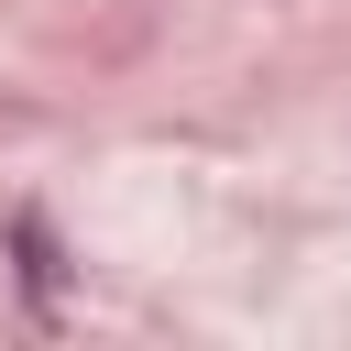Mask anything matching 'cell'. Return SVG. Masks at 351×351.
<instances>
[{"label":"cell","instance_id":"obj_1","mask_svg":"<svg viewBox=\"0 0 351 351\" xmlns=\"http://www.w3.org/2000/svg\"><path fill=\"white\" fill-rule=\"evenodd\" d=\"M11 241H22V285H33V296H55V241H44V219H33V208L11 219Z\"/></svg>","mask_w":351,"mask_h":351}]
</instances>
